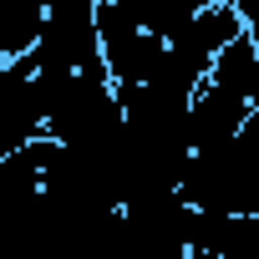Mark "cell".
<instances>
[{
  "label": "cell",
  "instance_id": "obj_5",
  "mask_svg": "<svg viewBox=\"0 0 259 259\" xmlns=\"http://www.w3.org/2000/svg\"><path fill=\"white\" fill-rule=\"evenodd\" d=\"M97 41H102V56H107L117 92H133V87L153 81L168 61V41L158 31H148L127 0H97Z\"/></svg>",
  "mask_w": 259,
  "mask_h": 259
},
{
  "label": "cell",
  "instance_id": "obj_2",
  "mask_svg": "<svg viewBox=\"0 0 259 259\" xmlns=\"http://www.w3.org/2000/svg\"><path fill=\"white\" fill-rule=\"evenodd\" d=\"M41 102H46V138L81 153L122 133L117 87L97 41V0H51L41 46L31 51Z\"/></svg>",
  "mask_w": 259,
  "mask_h": 259
},
{
  "label": "cell",
  "instance_id": "obj_6",
  "mask_svg": "<svg viewBox=\"0 0 259 259\" xmlns=\"http://www.w3.org/2000/svg\"><path fill=\"white\" fill-rule=\"evenodd\" d=\"M41 138H46V102H41L36 61L26 56L0 71V168Z\"/></svg>",
  "mask_w": 259,
  "mask_h": 259
},
{
  "label": "cell",
  "instance_id": "obj_3",
  "mask_svg": "<svg viewBox=\"0 0 259 259\" xmlns=\"http://www.w3.org/2000/svg\"><path fill=\"white\" fill-rule=\"evenodd\" d=\"M254 112H259V46L249 36H239L224 46V56L213 61V71L198 87V102L188 117L193 153H208V148H224L229 138H239L254 122Z\"/></svg>",
  "mask_w": 259,
  "mask_h": 259
},
{
  "label": "cell",
  "instance_id": "obj_4",
  "mask_svg": "<svg viewBox=\"0 0 259 259\" xmlns=\"http://www.w3.org/2000/svg\"><path fill=\"white\" fill-rule=\"evenodd\" d=\"M178 193L198 213H234V219L259 224V112L224 148H208V153L188 158Z\"/></svg>",
  "mask_w": 259,
  "mask_h": 259
},
{
  "label": "cell",
  "instance_id": "obj_1",
  "mask_svg": "<svg viewBox=\"0 0 259 259\" xmlns=\"http://www.w3.org/2000/svg\"><path fill=\"white\" fill-rule=\"evenodd\" d=\"M117 203L51 138L0 168V259H102Z\"/></svg>",
  "mask_w": 259,
  "mask_h": 259
}]
</instances>
